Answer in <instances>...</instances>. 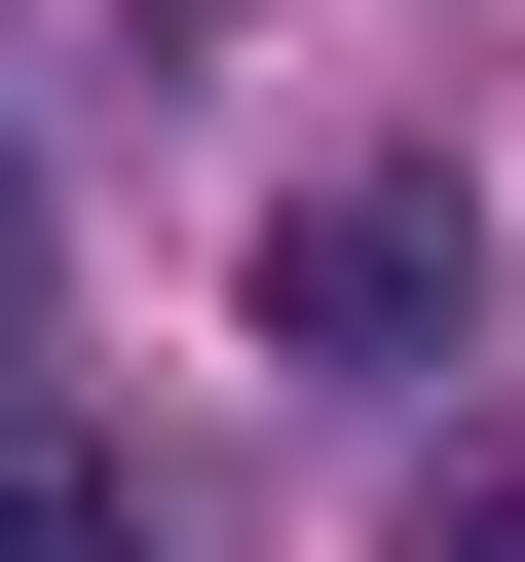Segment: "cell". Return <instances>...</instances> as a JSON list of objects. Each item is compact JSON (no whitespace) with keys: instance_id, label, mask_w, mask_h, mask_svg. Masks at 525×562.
<instances>
[{"instance_id":"obj_1","label":"cell","mask_w":525,"mask_h":562,"mask_svg":"<svg viewBox=\"0 0 525 562\" xmlns=\"http://www.w3.org/2000/svg\"><path fill=\"white\" fill-rule=\"evenodd\" d=\"M488 338V225L413 188V150H338V188H262V375H338V413H413Z\"/></svg>"},{"instance_id":"obj_2","label":"cell","mask_w":525,"mask_h":562,"mask_svg":"<svg viewBox=\"0 0 525 562\" xmlns=\"http://www.w3.org/2000/svg\"><path fill=\"white\" fill-rule=\"evenodd\" d=\"M0 562H188V525H150L113 450H0Z\"/></svg>"},{"instance_id":"obj_3","label":"cell","mask_w":525,"mask_h":562,"mask_svg":"<svg viewBox=\"0 0 525 562\" xmlns=\"http://www.w3.org/2000/svg\"><path fill=\"white\" fill-rule=\"evenodd\" d=\"M38 262H76V225H38V113H0V338H38Z\"/></svg>"},{"instance_id":"obj_4","label":"cell","mask_w":525,"mask_h":562,"mask_svg":"<svg viewBox=\"0 0 525 562\" xmlns=\"http://www.w3.org/2000/svg\"><path fill=\"white\" fill-rule=\"evenodd\" d=\"M413 562H525V487H450V525H413Z\"/></svg>"}]
</instances>
